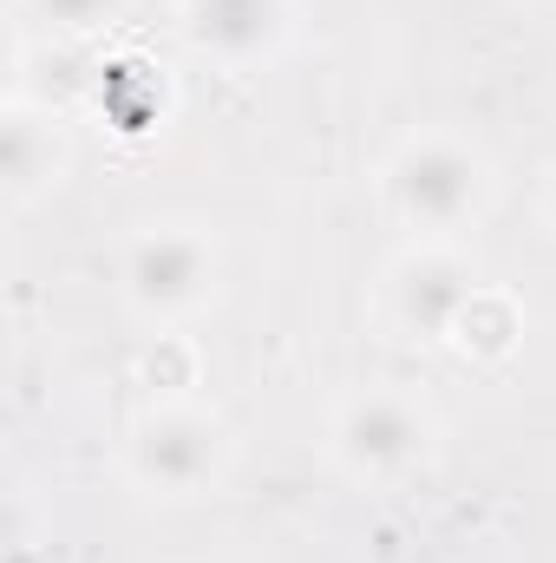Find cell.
Masks as SVG:
<instances>
[{"instance_id": "1", "label": "cell", "mask_w": 556, "mask_h": 563, "mask_svg": "<svg viewBox=\"0 0 556 563\" xmlns=\"http://www.w3.org/2000/svg\"><path fill=\"white\" fill-rule=\"evenodd\" d=\"M387 203L393 217L419 230L425 243H445L452 230H465L485 197H491V170L471 144L445 139V132H425V139H407L393 157H387Z\"/></svg>"}, {"instance_id": "2", "label": "cell", "mask_w": 556, "mask_h": 563, "mask_svg": "<svg viewBox=\"0 0 556 563\" xmlns=\"http://www.w3.org/2000/svg\"><path fill=\"white\" fill-rule=\"evenodd\" d=\"M230 432L190 400H157L125 439V478L144 498H197L223 478Z\"/></svg>"}, {"instance_id": "3", "label": "cell", "mask_w": 556, "mask_h": 563, "mask_svg": "<svg viewBox=\"0 0 556 563\" xmlns=\"http://www.w3.org/2000/svg\"><path fill=\"white\" fill-rule=\"evenodd\" d=\"M432 439H438L432 413L413 394H393V387H367V394L341 400L327 420V452L360 485H393V478L419 472L432 459Z\"/></svg>"}, {"instance_id": "4", "label": "cell", "mask_w": 556, "mask_h": 563, "mask_svg": "<svg viewBox=\"0 0 556 563\" xmlns=\"http://www.w3.org/2000/svg\"><path fill=\"white\" fill-rule=\"evenodd\" d=\"M119 295L144 321H184L216 295V243L197 223H144L119 250Z\"/></svg>"}, {"instance_id": "5", "label": "cell", "mask_w": 556, "mask_h": 563, "mask_svg": "<svg viewBox=\"0 0 556 563\" xmlns=\"http://www.w3.org/2000/svg\"><path fill=\"white\" fill-rule=\"evenodd\" d=\"M478 295H485L478 263H471L465 250H452V243H419V250H407V256L393 263V276H387L393 321H400L413 341H432V347L452 341L458 314H465Z\"/></svg>"}, {"instance_id": "6", "label": "cell", "mask_w": 556, "mask_h": 563, "mask_svg": "<svg viewBox=\"0 0 556 563\" xmlns=\"http://www.w3.org/2000/svg\"><path fill=\"white\" fill-rule=\"evenodd\" d=\"M177 26H184L190 53H203L230 73H249L288 46L294 7L288 0H177Z\"/></svg>"}, {"instance_id": "7", "label": "cell", "mask_w": 556, "mask_h": 563, "mask_svg": "<svg viewBox=\"0 0 556 563\" xmlns=\"http://www.w3.org/2000/svg\"><path fill=\"white\" fill-rule=\"evenodd\" d=\"M59 177H66V139H59V125L40 119V112H26L13 99L7 106V197L13 203H33Z\"/></svg>"}, {"instance_id": "8", "label": "cell", "mask_w": 556, "mask_h": 563, "mask_svg": "<svg viewBox=\"0 0 556 563\" xmlns=\"http://www.w3.org/2000/svg\"><path fill=\"white\" fill-rule=\"evenodd\" d=\"M518 334H524V321H518L511 295H498V288L485 282V295L458 314V328H452L445 347H458L465 361H504V354L518 347Z\"/></svg>"}, {"instance_id": "9", "label": "cell", "mask_w": 556, "mask_h": 563, "mask_svg": "<svg viewBox=\"0 0 556 563\" xmlns=\"http://www.w3.org/2000/svg\"><path fill=\"white\" fill-rule=\"evenodd\" d=\"M33 20H46L53 33H86V26H99L119 0H20Z\"/></svg>"}, {"instance_id": "10", "label": "cell", "mask_w": 556, "mask_h": 563, "mask_svg": "<svg viewBox=\"0 0 556 563\" xmlns=\"http://www.w3.org/2000/svg\"><path fill=\"white\" fill-rule=\"evenodd\" d=\"M544 210H551V223H556V164H551V184H544Z\"/></svg>"}]
</instances>
